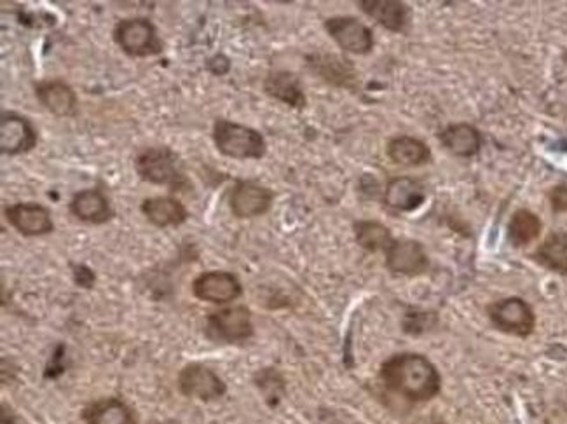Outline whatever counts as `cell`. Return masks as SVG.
<instances>
[{"mask_svg": "<svg viewBox=\"0 0 567 424\" xmlns=\"http://www.w3.org/2000/svg\"><path fill=\"white\" fill-rule=\"evenodd\" d=\"M86 424H137L135 414L119 398H103L84 411Z\"/></svg>", "mask_w": 567, "mask_h": 424, "instance_id": "21", "label": "cell"}, {"mask_svg": "<svg viewBox=\"0 0 567 424\" xmlns=\"http://www.w3.org/2000/svg\"><path fill=\"white\" fill-rule=\"evenodd\" d=\"M114 41L131 58H149L163 53L158 28L147 18H126L114 27Z\"/></svg>", "mask_w": 567, "mask_h": 424, "instance_id": "4", "label": "cell"}, {"mask_svg": "<svg viewBox=\"0 0 567 424\" xmlns=\"http://www.w3.org/2000/svg\"><path fill=\"white\" fill-rule=\"evenodd\" d=\"M274 192L252 180H238L229 198V206L234 217L253 219L271 210Z\"/></svg>", "mask_w": 567, "mask_h": 424, "instance_id": "9", "label": "cell"}, {"mask_svg": "<svg viewBox=\"0 0 567 424\" xmlns=\"http://www.w3.org/2000/svg\"><path fill=\"white\" fill-rule=\"evenodd\" d=\"M135 170L144 182L154 185H166L173 191H185L192 187L189 178L180 168L177 152L166 145L145 147L135 156Z\"/></svg>", "mask_w": 567, "mask_h": 424, "instance_id": "2", "label": "cell"}, {"mask_svg": "<svg viewBox=\"0 0 567 424\" xmlns=\"http://www.w3.org/2000/svg\"><path fill=\"white\" fill-rule=\"evenodd\" d=\"M206 69L210 70L213 76H226L227 72L231 70V62H229L227 56L215 55L206 63Z\"/></svg>", "mask_w": 567, "mask_h": 424, "instance_id": "28", "label": "cell"}, {"mask_svg": "<svg viewBox=\"0 0 567 424\" xmlns=\"http://www.w3.org/2000/svg\"><path fill=\"white\" fill-rule=\"evenodd\" d=\"M140 210L152 226L161 227V229L182 226L189 219V212L184 203L171 196L144 199Z\"/></svg>", "mask_w": 567, "mask_h": 424, "instance_id": "18", "label": "cell"}, {"mask_svg": "<svg viewBox=\"0 0 567 424\" xmlns=\"http://www.w3.org/2000/svg\"><path fill=\"white\" fill-rule=\"evenodd\" d=\"M541 229L543 224L536 213L531 210H519L508 224V240L513 247H527L540 238Z\"/></svg>", "mask_w": 567, "mask_h": 424, "instance_id": "24", "label": "cell"}, {"mask_svg": "<svg viewBox=\"0 0 567 424\" xmlns=\"http://www.w3.org/2000/svg\"><path fill=\"white\" fill-rule=\"evenodd\" d=\"M534 259L538 260L541 266L547 267L548 271L567 276V236L552 234L536 250Z\"/></svg>", "mask_w": 567, "mask_h": 424, "instance_id": "26", "label": "cell"}, {"mask_svg": "<svg viewBox=\"0 0 567 424\" xmlns=\"http://www.w3.org/2000/svg\"><path fill=\"white\" fill-rule=\"evenodd\" d=\"M388 156L395 165L423 166L430 163L431 149L419 138L397 137L388 144Z\"/></svg>", "mask_w": 567, "mask_h": 424, "instance_id": "23", "label": "cell"}, {"mask_svg": "<svg viewBox=\"0 0 567 424\" xmlns=\"http://www.w3.org/2000/svg\"><path fill=\"white\" fill-rule=\"evenodd\" d=\"M264 91L274 100L294 109H304L308 102L306 93L302 89L301 79L288 70L269 72L264 81Z\"/></svg>", "mask_w": 567, "mask_h": 424, "instance_id": "19", "label": "cell"}, {"mask_svg": "<svg viewBox=\"0 0 567 424\" xmlns=\"http://www.w3.org/2000/svg\"><path fill=\"white\" fill-rule=\"evenodd\" d=\"M37 140V130L27 117L13 110L0 114V151L4 156L14 158L27 154L37 145Z\"/></svg>", "mask_w": 567, "mask_h": 424, "instance_id": "7", "label": "cell"}, {"mask_svg": "<svg viewBox=\"0 0 567 424\" xmlns=\"http://www.w3.org/2000/svg\"><path fill=\"white\" fill-rule=\"evenodd\" d=\"M492 325L501 332L517 337H529L536 327L534 311L524 299L508 297L494 302L487 309Z\"/></svg>", "mask_w": 567, "mask_h": 424, "instance_id": "5", "label": "cell"}, {"mask_svg": "<svg viewBox=\"0 0 567 424\" xmlns=\"http://www.w3.org/2000/svg\"><path fill=\"white\" fill-rule=\"evenodd\" d=\"M548 199H550V205H552V210L555 213H567V187L566 185H557L554 187L550 194H548Z\"/></svg>", "mask_w": 567, "mask_h": 424, "instance_id": "27", "label": "cell"}, {"mask_svg": "<svg viewBox=\"0 0 567 424\" xmlns=\"http://www.w3.org/2000/svg\"><path fill=\"white\" fill-rule=\"evenodd\" d=\"M381 379L388 390L412 402H426L437 397L442 379L437 367L423 355L400 353L381 367Z\"/></svg>", "mask_w": 567, "mask_h": 424, "instance_id": "1", "label": "cell"}, {"mask_svg": "<svg viewBox=\"0 0 567 424\" xmlns=\"http://www.w3.org/2000/svg\"><path fill=\"white\" fill-rule=\"evenodd\" d=\"M360 9L381 27L395 34H405L410 25V9L400 0H362Z\"/></svg>", "mask_w": 567, "mask_h": 424, "instance_id": "14", "label": "cell"}, {"mask_svg": "<svg viewBox=\"0 0 567 424\" xmlns=\"http://www.w3.org/2000/svg\"><path fill=\"white\" fill-rule=\"evenodd\" d=\"M192 294L199 301L212 302V304H229L240 299L243 294L240 280L233 273L227 271H208L199 274L192 283Z\"/></svg>", "mask_w": 567, "mask_h": 424, "instance_id": "11", "label": "cell"}, {"mask_svg": "<svg viewBox=\"0 0 567 424\" xmlns=\"http://www.w3.org/2000/svg\"><path fill=\"white\" fill-rule=\"evenodd\" d=\"M426 199L423 185L410 177L391 178L384 191V203L391 210L410 213L423 205Z\"/></svg>", "mask_w": 567, "mask_h": 424, "instance_id": "17", "label": "cell"}, {"mask_svg": "<svg viewBox=\"0 0 567 424\" xmlns=\"http://www.w3.org/2000/svg\"><path fill=\"white\" fill-rule=\"evenodd\" d=\"M311 69L315 70L318 76L323 77L334 86H353L356 79V72L353 65L346 58L335 55H316L309 58Z\"/></svg>", "mask_w": 567, "mask_h": 424, "instance_id": "22", "label": "cell"}, {"mask_svg": "<svg viewBox=\"0 0 567 424\" xmlns=\"http://www.w3.org/2000/svg\"><path fill=\"white\" fill-rule=\"evenodd\" d=\"M7 222L23 236H44L53 233L55 224L46 206L37 203H16L4 208Z\"/></svg>", "mask_w": 567, "mask_h": 424, "instance_id": "12", "label": "cell"}, {"mask_svg": "<svg viewBox=\"0 0 567 424\" xmlns=\"http://www.w3.org/2000/svg\"><path fill=\"white\" fill-rule=\"evenodd\" d=\"M213 142L220 154L238 161L262 159L266 156V140L260 135V131L227 119H217L213 123Z\"/></svg>", "mask_w": 567, "mask_h": 424, "instance_id": "3", "label": "cell"}, {"mask_svg": "<svg viewBox=\"0 0 567 424\" xmlns=\"http://www.w3.org/2000/svg\"><path fill=\"white\" fill-rule=\"evenodd\" d=\"M206 336L215 342H243L253 336L252 315L245 306L220 309L206 318Z\"/></svg>", "mask_w": 567, "mask_h": 424, "instance_id": "6", "label": "cell"}, {"mask_svg": "<svg viewBox=\"0 0 567 424\" xmlns=\"http://www.w3.org/2000/svg\"><path fill=\"white\" fill-rule=\"evenodd\" d=\"M178 388L185 397L199 400H215L226 395L227 386L222 377L210 367L201 363H191L178 374Z\"/></svg>", "mask_w": 567, "mask_h": 424, "instance_id": "10", "label": "cell"}, {"mask_svg": "<svg viewBox=\"0 0 567 424\" xmlns=\"http://www.w3.org/2000/svg\"><path fill=\"white\" fill-rule=\"evenodd\" d=\"M386 266L391 273L416 276L428 269L430 260L423 245L414 240H397L386 252Z\"/></svg>", "mask_w": 567, "mask_h": 424, "instance_id": "13", "label": "cell"}, {"mask_svg": "<svg viewBox=\"0 0 567 424\" xmlns=\"http://www.w3.org/2000/svg\"><path fill=\"white\" fill-rule=\"evenodd\" d=\"M327 34L339 48L351 55H367L374 48V34L365 23L353 16H334L325 21Z\"/></svg>", "mask_w": 567, "mask_h": 424, "instance_id": "8", "label": "cell"}, {"mask_svg": "<svg viewBox=\"0 0 567 424\" xmlns=\"http://www.w3.org/2000/svg\"><path fill=\"white\" fill-rule=\"evenodd\" d=\"M440 144L458 158H473L482 147V135L472 124L459 123L447 126L438 135Z\"/></svg>", "mask_w": 567, "mask_h": 424, "instance_id": "20", "label": "cell"}, {"mask_svg": "<svg viewBox=\"0 0 567 424\" xmlns=\"http://www.w3.org/2000/svg\"><path fill=\"white\" fill-rule=\"evenodd\" d=\"M70 213L86 224L100 226L114 217V210L110 208L109 199L102 189H84L77 192L70 201Z\"/></svg>", "mask_w": 567, "mask_h": 424, "instance_id": "15", "label": "cell"}, {"mask_svg": "<svg viewBox=\"0 0 567 424\" xmlns=\"http://www.w3.org/2000/svg\"><path fill=\"white\" fill-rule=\"evenodd\" d=\"M356 243L367 252H388L393 245L390 229L376 220H362L355 224Z\"/></svg>", "mask_w": 567, "mask_h": 424, "instance_id": "25", "label": "cell"}, {"mask_svg": "<svg viewBox=\"0 0 567 424\" xmlns=\"http://www.w3.org/2000/svg\"><path fill=\"white\" fill-rule=\"evenodd\" d=\"M35 96L44 109L56 117H72L77 112V95L63 81H42L35 84Z\"/></svg>", "mask_w": 567, "mask_h": 424, "instance_id": "16", "label": "cell"}]
</instances>
